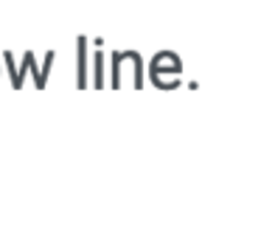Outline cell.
<instances>
[{
	"mask_svg": "<svg viewBox=\"0 0 261 250\" xmlns=\"http://www.w3.org/2000/svg\"><path fill=\"white\" fill-rule=\"evenodd\" d=\"M54 57H57V54H54V51H48V54H45V62H42V68H37V57H34V51H25V54H23V65H20V68H14V65H12V59H9V51H6V54H3V59H6V65H9L12 87H14V90H20V87L25 85V76H29V73H34V85L42 90V87L48 85V73H51Z\"/></svg>",
	"mask_w": 261,
	"mask_h": 250,
	"instance_id": "cell-1",
	"label": "cell"
},
{
	"mask_svg": "<svg viewBox=\"0 0 261 250\" xmlns=\"http://www.w3.org/2000/svg\"><path fill=\"white\" fill-rule=\"evenodd\" d=\"M149 73H152V82L163 90L169 87H180V73H182V62L174 51H160L158 57L149 65Z\"/></svg>",
	"mask_w": 261,
	"mask_h": 250,
	"instance_id": "cell-2",
	"label": "cell"
},
{
	"mask_svg": "<svg viewBox=\"0 0 261 250\" xmlns=\"http://www.w3.org/2000/svg\"><path fill=\"white\" fill-rule=\"evenodd\" d=\"M87 37H79L76 40V87L85 90L90 85V76H87Z\"/></svg>",
	"mask_w": 261,
	"mask_h": 250,
	"instance_id": "cell-3",
	"label": "cell"
},
{
	"mask_svg": "<svg viewBox=\"0 0 261 250\" xmlns=\"http://www.w3.org/2000/svg\"><path fill=\"white\" fill-rule=\"evenodd\" d=\"M93 62H96V70H93V87H104V51H101V42H98V51L93 54Z\"/></svg>",
	"mask_w": 261,
	"mask_h": 250,
	"instance_id": "cell-4",
	"label": "cell"
}]
</instances>
